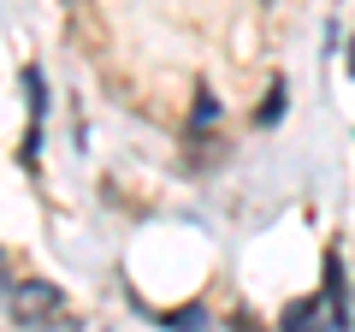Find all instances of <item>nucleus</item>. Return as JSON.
Returning <instances> with one entry per match:
<instances>
[{
    "mask_svg": "<svg viewBox=\"0 0 355 332\" xmlns=\"http://www.w3.org/2000/svg\"><path fill=\"white\" fill-rule=\"evenodd\" d=\"M349 72H355V60H349Z\"/></svg>",
    "mask_w": 355,
    "mask_h": 332,
    "instance_id": "obj_5",
    "label": "nucleus"
},
{
    "mask_svg": "<svg viewBox=\"0 0 355 332\" xmlns=\"http://www.w3.org/2000/svg\"><path fill=\"white\" fill-rule=\"evenodd\" d=\"M279 101H284V83H272V95H266V107H261V125H272V119H279Z\"/></svg>",
    "mask_w": 355,
    "mask_h": 332,
    "instance_id": "obj_4",
    "label": "nucleus"
},
{
    "mask_svg": "<svg viewBox=\"0 0 355 332\" xmlns=\"http://www.w3.org/2000/svg\"><path fill=\"white\" fill-rule=\"evenodd\" d=\"M12 308H18V320H42V315L60 308V291H53V285H18Z\"/></svg>",
    "mask_w": 355,
    "mask_h": 332,
    "instance_id": "obj_1",
    "label": "nucleus"
},
{
    "mask_svg": "<svg viewBox=\"0 0 355 332\" xmlns=\"http://www.w3.org/2000/svg\"><path fill=\"white\" fill-rule=\"evenodd\" d=\"M172 326H178V332H207V315H202V308H178Z\"/></svg>",
    "mask_w": 355,
    "mask_h": 332,
    "instance_id": "obj_3",
    "label": "nucleus"
},
{
    "mask_svg": "<svg viewBox=\"0 0 355 332\" xmlns=\"http://www.w3.org/2000/svg\"><path fill=\"white\" fill-rule=\"evenodd\" d=\"M279 326H284V332H331L338 320H331V315H326L320 303H291V308H284V320H279Z\"/></svg>",
    "mask_w": 355,
    "mask_h": 332,
    "instance_id": "obj_2",
    "label": "nucleus"
}]
</instances>
